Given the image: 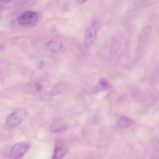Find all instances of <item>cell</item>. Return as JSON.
I'll return each instance as SVG.
<instances>
[{
	"mask_svg": "<svg viewBox=\"0 0 159 159\" xmlns=\"http://www.w3.org/2000/svg\"><path fill=\"white\" fill-rule=\"evenodd\" d=\"M26 110L24 109H19L10 114L6 119V125L8 127H15L20 124L26 117Z\"/></svg>",
	"mask_w": 159,
	"mask_h": 159,
	"instance_id": "1",
	"label": "cell"
},
{
	"mask_svg": "<svg viewBox=\"0 0 159 159\" xmlns=\"http://www.w3.org/2000/svg\"><path fill=\"white\" fill-rule=\"evenodd\" d=\"M98 30L95 23H91L85 30L84 43L85 47H90L94 42L97 37Z\"/></svg>",
	"mask_w": 159,
	"mask_h": 159,
	"instance_id": "2",
	"label": "cell"
},
{
	"mask_svg": "<svg viewBox=\"0 0 159 159\" xmlns=\"http://www.w3.org/2000/svg\"><path fill=\"white\" fill-rule=\"evenodd\" d=\"M39 15L33 11H27L21 14L18 17L17 21L21 25H28L37 23L39 20Z\"/></svg>",
	"mask_w": 159,
	"mask_h": 159,
	"instance_id": "3",
	"label": "cell"
},
{
	"mask_svg": "<svg viewBox=\"0 0 159 159\" xmlns=\"http://www.w3.org/2000/svg\"><path fill=\"white\" fill-rule=\"evenodd\" d=\"M29 147V144L27 142H19L15 144L10 151L9 157L15 159L20 158L27 152Z\"/></svg>",
	"mask_w": 159,
	"mask_h": 159,
	"instance_id": "4",
	"label": "cell"
},
{
	"mask_svg": "<svg viewBox=\"0 0 159 159\" xmlns=\"http://www.w3.org/2000/svg\"><path fill=\"white\" fill-rule=\"evenodd\" d=\"M68 152V148L65 142L59 140L57 141L54 150L52 159H62Z\"/></svg>",
	"mask_w": 159,
	"mask_h": 159,
	"instance_id": "5",
	"label": "cell"
},
{
	"mask_svg": "<svg viewBox=\"0 0 159 159\" xmlns=\"http://www.w3.org/2000/svg\"><path fill=\"white\" fill-rule=\"evenodd\" d=\"M151 33V27L150 26L147 25L144 28L142 32H141L139 41V47L140 48L143 46H146L149 42L150 37Z\"/></svg>",
	"mask_w": 159,
	"mask_h": 159,
	"instance_id": "6",
	"label": "cell"
},
{
	"mask_svg": "<svg viewBox=\"0 0 159 159\" xmlns=\"http://www.w3.org/2000/svg\"><path fill=\"white\" fill-rule=\"evenodd\" d=\"M47 48L50 52L57 53L59 52L62 48V45L60 42L56 40H51L47 43Z\"/></svg>",
	"mask_w": 159,
	"mask_h": 159,
	"instance_id": "7",
	"label": "cell"
},
{
	"mask_svg": "<svg viewBox=\"0 0 159 159\" xmlns=\"http://www.w3.org/2000/svg\"><path fill=\"white\" fill-rule=\"evenodd\" d=\"M66 128V125L62 122L57 121L52 124L50 126V130L53 133H57L63 131Z\"/></svg>",
	"mask_w": 159,
	"mask_h": 159,
	"instance_id": "8",
	"label": "cell"
},
{
	"mask_svg": "<svg viewBox=\"0 0 159 159\" xmlns=\"http://www.w3.org/2000/svg\"><path fill=\"white\" fill-rule=\"evenodd\" d=\"M133 124V120L126 117H123L119 120L118 125L121 128H127L131 126Z\"/></svg>",
	"mask_w": 159,
	"mask_h": 159,
	"instance_id": "9",
	"label": "cell"
},
{
	"mask_svg": "<svg viewBox=\"0 0 159 159\" xmlns=\"http://www.w3.org/2000/svg\"><path fill=\"white\" fill-rule=\"evenodd\" d=\"M109 88V84L105 79H101L99 80L97 86L95 89L94 92H98L103 90H107Z\"/></svg>",
	"mask_w": 159,
	"mask_h": 159,
	"instance_id": "10",
	"label": "cell"
},
{
	"mask_svg": "<svg viewBox=\"0 0 159 159\" xmlns=\"http://www.w3.org/2000/svg\"><path fill=\"white\" fill-rule=\"evenodd\" d=\"M63 88H64V84L62 83H59L58 84H57L50 92V95L51 96H54L57 95L58 94L63 91Z\"/></svg>",
	"mask_w": 159,
	"mask_h": 159,
	"instance_id": "11",
	"label": "cell"
},
{
	"mask_svg": "<svg viewBox=\"0 0 159 159\" xmlns=\"http://www.w3.org/2000/svg\"></svg>",
	"mask_w": 159,
	"mask_h": 159,
	"instance_id": "12",
	"label": "cell"
}]
</instances>
